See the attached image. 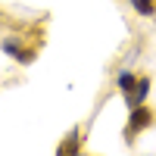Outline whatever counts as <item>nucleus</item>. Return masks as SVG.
Returning a JSON list of instances; mask_svg holds the SVG:
<instances>
[{
	"mask_svg": "<svg viewBox=\"0 0 156 156\" xmlns=\"http://www.w3.org/2000/svg\"><path fill=\"white\" fill-rule=\"evenodd\" d=\"M156 125V109L150 106V103H137V106L128 109V122L122 128V137H125V144H134V140L147 131V128Z\"/></svg>",
	"mask_w": 156,
	"mask_h": 156,
	"instance_id": "1",
	"label": "nucleus"
},
{
	"mask_svg": "<svg viewBox=\"0 0 156 156\" xmlns=\"http://www.w3.org/2000/svg\"><path fill=\"white\" fill-rule=\"evenodd\" d=\"M150 87H153V78H150L147 72H140L137 81H134V87H131V94H125V106L131 109V106H137V103H147Z\"/></svg>",
	"mask_w": 156,
	"mask_h": 156,
	"instance_id": "2",
	"label": "nucleus"
},
{
	"mask_svg": "<svg viewBox=\"0 0 156 156\" xmlns=\"http://www.w3.org/2000/svg\"><path fill=\"white\" fill-rule=\"evenodd\" d=\"M81 140H84V131H81V125H75L72 131L56 144V153L59 156H78L81 153Z\"/></svg>",
	"mask_w": 156,
	"mask_h": 156,
	"instance_id": "3",
	"label": "nucleus"
},
{
	"mask_svg": "<svg viewBox=\"0 0 156 156\" xmlns=\"http://www.w3.org/2000/svg\"><path fill=\"white\" fill-rule=\"evenodd\" d=\"M137 75L140 72H134V69H122L119 75H115V90L125 97V94H131V87H134V81H137Z\"/></svg>",
	"mask_w": 156,
	"mask_h": 156,
	"instance_id": "4",
	"label": "nucleus"
},
{
	"mask_svg": "<svg viewBox=\"0 0 156 156\" xmlns=\"http://www.w3.org/2000/svg\"><path fill=\"white\" fill-rule=\"evenodd\" d=\"M128 3H131V9L140 19H153L156 16V0H128Z\"/></svg>",
	"mask_w": 156,
	"mask_h": 156,
	"instance_id": "5",
	"label": "nucleus"
},
{
	"mask_svg": "<svg viewBox=\"0 0 156 156\" xmlns=\"http://www.w3.org/2000/svg\"><path fill=\"white\" fill-rule=\"evenodd\" d=\"M0 50H3L9 59H16V56H19V50H22V37H19V34L3 37V41H0Z\"/></svg>",
	"mask_w": 156,
	"mask_h": 156,
	"instance_id": "6",
	"label": "nucleus"
},
{
	"mask_svg": "<svg viewBox=\"0 0 156 156\" xmlns=\"http://www.w3.org/2000/svg\"><path fill=\"white\" fill-rule=\"evenodd\" d=\"M34 59H37V47H34V44H22V50H19L16 62H19V66H31Z\"/></svg>",
	"mask_w": 156,
	"mask_h": 156,
	"instance_id": "7",
	"label": "nucleus"
},
{
	"mask_svg": "<svg viewBox=\"0 0 156 156\" xmlns=\"http://www.w3.org/2000/svg\"><path fill=\"white\" fill-rule=\"evenodd\" d=\"M0 19H3V9H0Z\"/></svg>",
	"mask_w": 156,
	"mask_h": 156,
	"instance_id": "8",
	"label": "nucleus"
}]
</instances>
